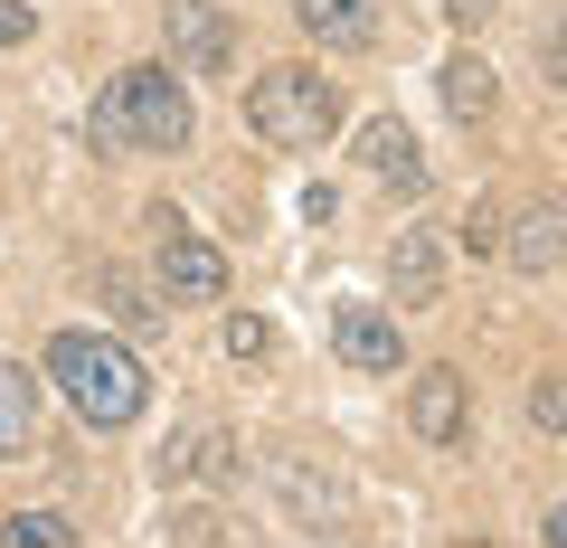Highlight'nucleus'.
I'll use <instances>...</instances> for the list:
<instances>
[{
	"label": "nucleus",
	"instance_id": "nucleus-1",
	"mask_svg": "<svg viewBox=\"0 0 567 548\" xmlns=\"http://www.w3.org/2000/svg\"><path fill=\"white\" fill-rule=\"evenodd\" d=\"M48 379H58V397L76 406L95 435H123L142 406H152V369L123 341H104V331H58V341H48Z\"/></svg>",
	"mask_w": 567,
	"mask_h": 548
},
{
	"label": "nucleus",
	"instance_id": "nucleus-2",
	"mask_svg": "<svg viewBox=\"0 0 567 548\" xmlns=\"http://www.w3.org/2000/svg\"><path fill=\"white\" fill-rule=\"evenodd\" d=\"M189 123L199 114H189V95L171 85V66H123V76L95 95L85 133H95V152H181Z\"/></svg>",
	"mask_w": 567,
	"mask_h": 548
},
{
	"label": "nucleus",
	"instance_id": "nucleus-3",
	"mask_svg": "<svg viewBox=\"0 0 567 548\" xmlns=\"http://www.w3.org/2000/svg\"><path fill=\"white\" fill-rule=\"evenodd\" d=\"M246 123H256V143L275 152H322L341 133V85L322 66H265L246 85Z\"/></svg>",
	"mask_w": 567,
	"mask_h": 548
},
{
	"label": "nucleus",
	"instance_id": "nucleus-4",
	"mask_svg": "<svg viewBox=\"0 0 567 548\" xmlns=\"http://www.w3.org/2000/svg\"><path fill=\"white\" fill-rule=\"evenodd\" d=\"M152 218H162V256H152L162 293H171V303H218V293H227V256L208 237H189L171 208H152Z\"/></svg>",
	"mask_w": 567,
	"mask_h": 548
},
{
	"label": "nucleus",
	"instance_id": "nucleus-5",
	"mask_svg": "<svg viewBox=\"0 0 567 548\" xmlns=\"http://www.w3.org/2000/svg\"><path fill=\"white\" fill-rule=\"evenodd\" d=\"M171 58L199 66V76L237 66V20H227L218 0H171Z\"/></svg>",
	"mask_w": 567,
	"mask_h": 548
},
{
	"label": "nucleus",
	"instance_id": "nucleus-6",
	"mask_svg": "<svg viewBox=\"0 0 567 548\" xmlns=\"http://www.w3.org/2000/svg\"><path fill=\"white\" fill-rule=\"evenodd\" d=\"M331 350H341V369H369V379L406 369L398 360V322H388L379 303H341V312H331Z\"/></svg>",
	"mask_w": 567,
	"mask_h": 548
},
{
	"label": "nucleus",
	"instance_id": "nucleus-7",
	"mask_svg": "<svg viewBox=\"0 0 567 548\" xmlns=\"http://www.w3.org/2000/svg\"><path fill=\"white\" fill-rule=\"evenodd\" d=\"M388 285H398L406 312L445 303V246H435V227H398V246H388Z\"/></svg>",
	"mask_w": 567,
	"mask_h": 548
},
{
	"label": "nucleus",
	"instance_id": "nucleus-8",
	"mask_svg": "<svg viewBox=\"0 0 567 548\" xmlns=\"http://www.w3.org/2000/svg\"><path fill=\"white\" fill-rule=\"evenodd\" d=\"M502 256L520 265V275H548V265H567V208H558V199L520 208V218L502 227Z\"/></svg>",
	"mask_w": 567,
	"mask_h": 548
},
{
	"label": "nucleus",
	"instance_id": "nucleus-9",
	"mask_svg": "<svg viewBox=\"0 0 567 548\" xmlns=\"http://www.w3.org/2000/svg\"><path fill=\"white\" fill-rule=\"evenodd\" d=\"M406 416H416V445H464V379L454 369H416Z\"/></svg>",
	"mask_w": 567,
	"mask_h": 548
},
{
	"label": "nucleus",
	"instance_id": "nucleus-10",
	"mask_svg": "<svg viewBox=\"0 0 567 548\" xmlns=\"http://www.w3.org/2000/svg\"><path fill=\"white\" fill-rule=\"evenodd\" d=\"M360 162L379 170L388 189H425V162H416V133H406L398 114H379V123H360Z\"/></svg>",
	"mask_w": 567,
	"mask_h": 548
},
{
	"label": "nucleus",
	"instance_id": "nucleus-11",
	"mask_svg": "<svg viewBox=\"0 0 567 548\" xmlns=\"http://www.w3.org/2000/svg\"><path fill=\"white\" fill-rule=\"evenodd\" d=\"M492 104H502L492 58H483V48H454V58H445V114H454V123H483Z\"/></svg>",
	"mask_w": 567,
	"mask_h": 548
},
{
	"label": "nucleus",
	"instance_id": "nucleus-12",
	"mask_svg": "<svg viewBox=\"0 0 567 548\" xmlns=\"http://www.w3.org/2000/svg\"><path fill=\"white\" fill-rule=\"evenodd\" d=\"M293 20H303L322 48H360L369 29H379V0H293Z\"/></svg>",
	"mask_w": 567,
	"mask_h": 548
},
{
	"label": "nucleus",
	"instance_id": "nucleus-13",
	"mask_svg": "<svg viewBox=\"0 0 567 548\" xmlns=\"http://www.w3.org/2000/svg\"><path fill=\"white\" fill-rule=\"evenodd\" d=\"M29 426H39V387L20 360H0V454H29Z\"/></svg>",
	"mask_w": 567,
	"mask_h": 548
},
{
	"label": "nucleus",
	"instance_id": "nucleus-14",
	"mask_svg": "<svg viewBox=\"0 0 567 548\" xmlns=\"http://www.w3.org/2000/svg\"><path fill=\"white\" fill-rule=\"evenodd\" d=\"M0 539H10V548H20V539L29 548H76V529H66L58 510H20V520H0Z\"/></svg>",
	"mask_w": 567,
	"mask_h": 548
},
{
	"label": "nucleus",
	"instance_id": "nucleus-15",
	"mask_svg": "<svg viewBox=\"0 0 567 548\" xmlns=\"http://www.w3.org/2000/svg\"><path fill=\"white\" fill-rule=\"evenodd\" d=\"M227 360H275V322L265 312H227Z\"/></svg>",
	"mask_w": 567,
	"mask_h": 548
},
{
	"label": "nucleus",
	"instance_id": "nucleus-16",
	"mask_svg": "<svg viewBox=\"0 0 567 548\" xmlns=\"http://www.w3.org/2000/svg\"><path fill=\"white\" fill-rule=\"evenodd\" d=\"M95 285H104V303H114V312H123V322H133V331H142V322H152V293H142V285H133V275H123V265H104Z\"/></svg>",
	"mask_w": 567,
	"mask_h": 548
},
{
	"label": "nucleus",
	"instance_id": "nucleus-17",
	"mask_svg": "<svg viewBox=\"0 0 567 548\" xmlns=\"http://www.w3.org/2000/svg\"><path fill=\"white\" fill-rule=\"evenodd\" d=\"M529 426H539V435H558V426H567V369H548V379L529 387Z\"/></svg>",
	"mask_w": 567,
	"mask_h": 548
},
{
	"label": "nucleus",
	"instance_id": "nucleus-18",
	"mask_svg": "<svg viewBox=\"0 0 567 548\" xmlns=\"http://www.w3.org/2000/svg\"><path fill=\"white\" fill-rule=\"evenodd\" d=\"M539 58H548V85H567V10H548V29H539Z\"/></svg>",
	"mask_w": 567,
	"mask_h": 548
},
{
	"label": "nucleus",
	"instance_id": "nucleus-19",
	"mask_svg": "<svg viewBox=\"0 0 567 548\" xmlns=\"http://www.w3.org/2000/svg\"><path fill=\"white\" fill-rule=\"evenodd\" d=\"M464 246H473V256H492V246H502V208H473V218H464Z\"/></svg>",
	"mask_w": 567,
	"mask_h": 548
},
{
	"label": "nucleus",
	"instance_id": "nucleus-20",
	"mask_svg": "<svg viewBox=\"0 0 567 548\" xmlns=\"http://www.w3.org/2000/svg\"><path fill=\"white\" fill-rule=\"evenodd\" d=\"M29 29H39V20H29V0H0V48H20Z\"/></svg>",
	"mask_w": 567,
	"mask_h": 548
},
{
	"label": "nucleus",
	"instance_id": "nucleus-21",
	"mask_svg": "<svg viewBox=\"0 0 567 548\" xmlns=\"http://www.w3.org/2000/svg\"><path fill=\"white\" fill-rule=\"evenodd\" d=\"M445 20H454V29H483V20H492V0H445Z\"/></svg>",
	"mask_w": 567,
	"mask_h": 548
},
{
	"label": "nucleus",
	"instance_id": "nucleus-22",
	"mask_svg": "<svg viewBox=\"0 0 567 548\" xmlns=\"http://www.w3.org/2000/svg\"><path fill=\"white\" fill-rule=\"evenodd\" d=\"M548 539H558V548H567V502H558V510H548Z\"/></svg>",
	"mask_w": 567,
	"mask_h": 548
}]
</instances>
